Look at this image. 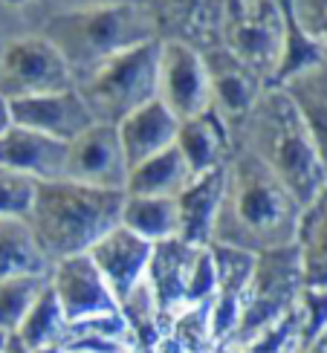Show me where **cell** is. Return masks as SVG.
<instances>
[{
  "label": "cell",
  "instance_id": "cell-28",
  "mask_svg": "<svg viewBox=\"0 0 327 353\" xmlns=\"http://www.w3.org/2000/svg\"><path fill=\"white\" fill-rule=\"evenodd\" d=\"M32 194H35V180L0 168V217L3 214L26 217L29 205H32Z\"/></svg>",
  "mask_w": 327,
  "mask_h": 353
},
{
  "label": "cell",
  "instance_id": "cell-11",
  "mask_svg": "<svg viewBox=\"0 0 327 353\" xmlns=\"http://www.w3.org/2000/svg\"><path fill=\"white\" fill-rule=\"evenodd\" d=\"M50 287L55 290L67 325L101 313H119L116 296L87 252L55 261L50 267Z\"/></svg>",
  "mask_w": 327,
  "mask_h": 353
},
{
  "label": "cell",
  "instance_id": "cell-27",
  "mask_svg": "<svg viewBox=\"0 0 327 353\" xmlns=\"http://www.w3.org/2000/svg\"><path fill=\"white\" fill-rule=\"evenodd\" d=\"M206 0H142L159 26V38H183Z\"/></svg>",
  "mask_w": 327,
  "mask_h": 353
},
{
  "label": "cell",
  "instance_id": "cell-12",
  "mask_svg": "<svg viewBox=\"0 0 327 353\" xmlns=\"http://www.w3.org/2000/svg\"><path fill=\"white\" fill-rule=\"evenodd\" d=\"M9 113H12V125L38 130V134L52 137L58 142L76 139L90 125H96L93 113L87 110L84 99L79 96L76 87L9 101Z\"/></svg>",
  "mask_w": 327,
  "mask_h": 353
},
{
  "label": "cell",
  "instance_id": "cell-5",
  "mask_svg": "<svg viewBox=\"0 0 327 353\" xmlns=\"http://www.w3.org/2000/svg\"><path fill=\"white\" fill-rule=\"evenodd\" d=\"M157 58L159 38L113 55L76 81V90L96 122L119 125L128 113L157 99Z\"/></svg>",
  "mask_w": 327,
  "mask_h": 353
},
{
  "label": "cell",
  "instance_id": "cell-32",
  "mask_svg": "<svg viewBox=\"0 0 327 353\" xmlns=\"http://www.w3.org/2000/svg\"><path fill=\"white\" fill-rule=\"evenodd\" d=\"M29 353H61V347L52 345V347H38V350H29Z\"/></svg>",
  "mask_w": 327,
  "mask_h": 353
},
{
  "label": "cell",
  "instance_id": "cell-31",
  "mask_svg": "<svg viewBox=\"0 0 327 353\" xmlns=\"http://www.w3.org/2000/svg\"><path fill=\"white\" fill-rule=\"evenodd\" d=\"M12 125V113H9V101L0 96V134H3V130Z\"/></svg>",
  "mask_w": 327,
  "mask_h": 353
},
{
  "label": "cell",
  "instance_id": "cell-3",
  "mask_svg": "<svg viewBox=\"0 0 327 353\" xmlns=\"http://www.w3.org/2000/svg\"><path fill=\"white\" fill-rule=\"evenodd\" d=\"M125 191L81 185L72 180L35 183L29 226L50 267L70 255H84L101 234L119 226Z\"/></svg>",
  "mask_w": 327,
  "mask_h": 353
},
{
  "label": "cell",
  "instance_id": "cell-30",
  "mask_svg": "<svg viewBox=\"0 0 327 353\" xmlns=\"http://www.w3.org/2000/svg\"><path fill=\"white\" fill-rule=\"evenodd\" d=\"M0 353H29V347L21 342L18 333H6V342H3V350Z\"/></svg>",
  "mask_w": 327,
  "mask_h": 353
},
{
  "label": "cell",
  "instance_id": "cell-33",
  "mask_svg": "<svg viewBox=\"0 0 327 353\" xmlns=\"http://www.w3.org/2000/svg\"><path fill=\"white\" fill-rule=\"evenodd\" d=\"M61 353H93V350H81V347H67V350H61Z\"/></svg>",
  "mask_w": 327,
  "mask_h": 353
},
{
  "label": "cell",
  "instance_id": "cell-4",
  "mask_svg": "<svg viewBox=\"0 0 327 353\" xmlns=\"http://www.w3.org/2000/svg\"><path fill=\"white\" fill-rule=\"evenodd\" d=\"M41 35L61 52L72 79H84L113 55L159 38V26L142 3L50 14Z\"/></svg>",
  "mask_w": 327,
  "mask_h": 353
},
{
  "label": "cell",
  "instance_id": "cell-19",
  "mask_svg": "<svg viewBox=\"0 0 327 353\" xmlns=\"http://www.w3.org/2000/svg\"><path fill=\"white\" fill-rule=\"evenodd\" d=\"M174 145L186 157L191 174H206L217 165H223L229 151V128L223 125L220 116L209 108L200 116H191L177 125V139Z\"/></svg>",
  "mask_w": 327,
  "mask_h": 353
},
{
  "label": "cell",
  "instance_id": "cell-13",
  "mask_svg": "<svg viewBox=\"0 0 327 353\" xmlns=\"http://www.w3.org/2000/svg\"><path fill=\"white\" fill-rule=\"evenodd\" d=\"M203 64L209 72L212 87V110L223 119V125L232 128L241 116L252 108V101L264 90V81L252 72L246 64H241L226 47H209L203 50Z\"/></svg>",
  "mask_w": 327,
  "mask_h": 353
},
{
  "label": "cell",
  "instance_id": "cell-2",
  "mask_svg": "<svg viewBox=\"0 0 327 353\" xmlns=\"http://www.w3.org/2000/svg\"><path fill=\"white\" fill-rule=\"evenodd\" d=\"M229 142L261 159L301 209L327 185V171L316 145L281 84L264 87L252 108L229 128Z\"/></svg>",
  "mask_w": 327,
  "mask_h": 353
},
{
  "label": "cell",
  "instance_id": "cell-9",
  "mask_svg": "<svg viewBox=\"0 0 327 353\" xmlns=\"http://www.w3.org/2000/svg\"><path fill=\"white\" fill-rule=\"evenodd\" d=\"M157 99L174 113L177 122L212 108V87L203 55L180 38H159Z\"/></svg>",
  "mask_w": 327,
  "mask_h": 353
},
{
  "label": "cell",
  "instance_id": "cell-1",
  "mask_svg": "<svg viewBox=\"0 0 327 353\" xmlns=\"http://www.w3.org/2000/svg\"><path fill=\"white\" fill-rule=\"evenodd\" d=\"M301 205L287 185L241 145L229 142L223 159V197L212 241L246 252L295 243Z\"/></svg>",
  "mask_w": 327,
  "mask_h": 353
},
{
  "label": "cell",
  "instance_id": "cell-15",
  "mask_svg": "<svg viewBox=\"0 0 327 353\" xmlns=\"http://www.w3.org/2000/svg\"><path fill=\"white\" fill-rule=\"evenodd\" d=\"M64 154L67 142H58L21 125H9L0 134V168L23 174L35 183L64 180Z\"/></svg>",
  "mask_w": 327,
  "mask_h": 353
},
{
  "label": "cell",
  "instance_id": "cell-18",
  "mask_svg": "<svg viewBox=\"0 0 327 353\" xmlns=\"http://www.w3.org/2000/svg\"><path fill=\"white\" fill-rule=\"evenodd\" d=\"M220 197H223V165L197 174L188 183V188L177 197V209H180V234L177 238L191 246H209Z\"/></svg>",
  "mask_w": 327,
  "mask_h": 353
},
{
  "label": "cell",
  "instance_id": "cell-20",
  "mask_svg": "<svg viewBox=\"0 0 327 353\" xmlns=\"http://www.w3.org/2000/svg\"><path fill=\"white\" fill-rule=\"evenodd\" d=\"M191 180H195V174H191L186 157L180 154L177 145H171V148L142 159L139 165L128 168L125 194H133V197H180Z\"/></svg>",
  "mask_w": 327,
  "mask_h": 353
},
{
  "label": "cell",
  "instance_id": "cell-22",
  "mask_svg": "<svg viewBox=\"0 0 327 353\" xmlns=\"http://www.w3.org/2000/svg\"><path fill=\"white\" fill-rule=\"evenodd\" d=\"M50 272V261L41 252L26 217L3 214L0 217V281L12 275H43Z\"/></svg>",
  "mask_w": 327,
  "mask_h": 353
},
{
  "label": "cell",
  "instance_id": "cell-8",
  "mask_svg": "<svg viewBox=\"0 0 327 353\" xmlns=\"http://www.w3.org/2000/svg\"><path fill=\"white\" fill-rule=\"evenodd\" d=\"M76 87L72 70L52 43L38 35L14 38L0 47V96L18 101Z\"/></svg>",
  "mask_w": 327,
  "mask_h": 353
},
{
  "label": "cell",
  "instance_id": "cell-7",
  "mask_svg": "<svg viewBox=\"0 0 327 353\" xmlns=\"http://www.w3.org/2000/svg\"><path fill=\"white\" fill-rule=\"evenodd\" d=\"M145 281L154 292L159 316H180L188 307L212 301L215 261L209 246H191L180 238L154 243Z\"/></svg>",
  "mask_w": 327,
  "mask_h": 353
},
{
  "label": "cell",
  "instance_id": "cell-29",
  "mask_svg": "<svg viewBox=\"0 0 327 353\" xmlns=\"http://www.w3.org/2000/svg\"><path fill=\"white\" fill-rule=\"evenodd\" d=\"M122 3H142V0H50V12H81V9H105V6H122Z\"/></svg>",
  "mask_w": 327,
  "mask_h": 353
},
{
  "label": "cell",
  "instance_id": "cell-25",
  "mask_svg": "<svg viewBox=\"0 0 327 353\" xmlns=\"http://www.w3.org/2000/svg\"><path fill=\"white\" fill-rule=\"evenodd\" d=\"M50 272L43 275H12L0 281V330L14 333L21 327L23 316L38 299V292L47 287Z\"/></svg>",
  "mask_w": 327,
  "mask_h": 353
},
{
  "label": "cell",
  "instance_id": "cell-6",
  "mask_svg": "<svg viewBox=\"0 0 327 353\" xmlns=\"http://www.w3.org/2000/svg\"><path fill=\"white\" fill-rule=\"evenodd\" d=\"M301 290H304V272H301L299 246L287 243L255 252V267H252V275L241 296L237 325L229 336V345L246 347L249 342H255L275 319H281L299 301Z\"/></svg>",
  "mask_w": 327,
  "mask_h": 353
},
{
  "label": "cell",
  "instance_id": "cell-16",
  "mask_svg": "<svg viewBox=\"0 0 327 353\" xmlns=\"http://www.w3.org/2000/svg\"><path fill=\"white\" fill-rule=\"evenodd\" d=\"M177 125L180 122L174 119V113L162 105L159 99L148 101V105L128 113L125 119L116 125L128 168L139 165L142 159L171 148L174 139H177Z\"/></svg>",
  "mask_w": 327,
  "mask_h": 353
},
{
  "label": "cell",
  "instance_id": "cell-21",
  "mask_svg": "<svg viewBox=\"0 0 327 353\" xmlns=\"http://www.w3.org/2000/svg\"><path fill=\"white\" fill-rule=\"evenodd\" d=\"M295 246L301 255L304 284L327 290V185L301 209Z\"/></svg>",
  "mask_w": 327,
  "mask_h": 353
},
{
  "label": "cell",
  "instance_id": "cell-23",
  "mask_svg": "<svg viewBox=\"0 0 327 353\" xmlns=\"http://www.w3.org/2000/svg\"><path fill=\"white\" fill-rule=\"evenodd\" d=\"M119 223L139 234L148 243H159L180 234V209L177 197H133L125 194Z\"/></svg>",
  "mask_w": 327,
  "mask_h": 353
},
{
  "label": "cell",
  "instance_id": "cell-26",
  "mask_svg": "<svg viewBox=\"0 0 327 353\" xmlns=\"http://www.w3.org/2000/svg\"><path fill=\"white\" fill-rule=\"evenodd\" d=\"M50 14V0H0V47L14 38L38 35Z\"/></svg>",
  "mask_w": 327,
  "mask_h": 353
},
{
  "label": "cell",
  "instance_id": "cell-10",
  "mask_svg": "<svg viewBox=\"0 0 327 353\" xmlns=\"http://www.w3.org/2000/svg\"><path fill=\"white\" fill-rule=\"evenodd\" d=\"M64 180L93 185V188H108V191H125L128 163H125L116 125L96 122L84 134L67 142Z\"/></svg>",
  "mask_w": 327,
  "mask_h": 353
},
{
  "label": "cell",
  "instance_id": "cell-24",
  "mask_svg": "<svg viewBox=\"0 0 327 353\" xmlns=\"http://www.w3.org/2000/svg\"><path fill=\"white\" fill-rule=\"evenodd\" d=\"M67 330V319L61 313V304L55 299V290L43 287L38 292V299L29 307V313L23 316L21 327L14 330L21 336V342L29 347V350H38V347H52V345H61V336Z\"/></svg>",
  "mask_w": 327,
  "mask_h": 353
},
{
  "label": "cell",
  "instance_id": "cell-14",
  "mask_svg": "<svg viewBox=\"0 0 327 353\" xmlns=\"http://www.w3.org/2000/svg\"><path fill=\"white\" fill-rule=\"evenodd\" d=\"M151 246L154 243L142 241L139 234H133L130 229H125L119 223L87 249V255H90V261L96 263L101 278L108 281L116 301H122L133 287L145 281Z\"/></svg>",
  "mask_w": 327,
  "mask_h": 353
},
{
  "label": "cell",
  "instance_id": "cell-17",
  "mask_svg": "<svg viewBox=\"0 0 327 353\" xmlns=\"http://www.w3.org/2000/svg\"><path fill=\"white\" fill-rule=\"evenodd\" d=\"M278 84L290 96L295 110H299L307 134L319 151L321 165L327 171V61L319 58L313 64H304L301 70L284 76Z\"/></svg>",
  "mask_w": 327,
  "mask_h": 353
}]
</instances>
